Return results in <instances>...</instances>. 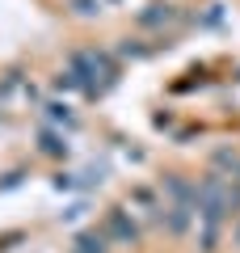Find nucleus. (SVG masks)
Masks as SVG:
<instances>
[{
	"label": "nucleus",
	"instance_id": "obj_6",
	"mask_svg": "<svg viewBox=\"0 0 240 253\" xmlns=\"http://www.w3.org/2000/svg\"><path fill=\"white\" fill-rule=\"evenodd\" d=\"M68 253H110V236L106 232H76V241H72Z\"/></svg>",
	"mask_w": 240,
	"mask_h": 253
},
{
	"label": "nucleus",
	"instance_id": "obj_3",
	"mask_svg": "<svg viewBox=\"0 0 240 253\" xmlns=\"http://www.w3.org/2000/svg\"><path fill=\"white\" fill-rule=\"evenodd\" d=\"M101 232L110 236V245L131 249V245H139V219L131 215V207H110V211H106V224H101Z\"/></svg>",
	"mask_w": 240,
	"mask_h": 253
},
{
	"label": "nucleus",
	"instance_id": "obj_2",
	"mask_svg": "<svg viewBox=\"0 0 240 253\" xmlns=\"http://www.w3.org/2000/svg\"><path fill=\"white\" fill-rule=\"evenodd\" d=\"M68 68L80 76V84H84L89 97H97V93H106L114 84V63H110L106 51H76Z\"/></svg>",
	"mask_w": 240,
	"mask_h": 253
},
{
	"label": "nucleus",
	"instance_id": "obj_4",
	"mask_svg": "<svg viewBox=\"0 0 240 253\" xmlns=\"http://www.w3.org/2000/svg\"><path fill=\"white\" fill-rule=\"evenodd\" d=\"M126 207L139 219H164V194H156V190H148V186H131Z\"/></svg>",
	"mask_w": 240,
	"mask_h": 253
},
{
	"label": "nucleus",
	"instance_id": "obj_10",
	"mask_svg": "<svg viewBox=\"0 0 240 253\" xmlns=\"http://www.w3.org/2000/svg\"><path fill=\"white\" fill-rule=\"evenodd\" d=\"M228 241H232V249H240V211L232 215V228H228Z\"/></svg>",
	"mask_w": 240,
	"mask_h": 253
},
{
	"label": "nucleus",
	"instance_id": "obj_7",
	"mask_svg": "<svg viewBox=\"0 0 240 253\" xmlns=\"http://www.w3.org/2000/svg\"><path fill=\"white\" fill-rule=\"evenodd\" d=\"M38 152H42V156H68V139H63V131H42V135H38Z\"/></svg>",
	"mask_w": 240,
	"mask_h": 253
},
{
	"label": "nucleus",
	"instance_id": "obj_8",
	"mask_svg": "<svg viewBox=\"0 0 240 253\" xmlns=\"http://www.w3.org/2000/svg\"><path fill=\"white\" fill-rule=\"evenodd\" d=\"M139 21H143V26H164V21H173V9H169V4H152Z\"/></svg>",
	"mask_w": 240,
	"mask_h": 253
},
{
	"label": "nucleus",
	"instance_id": "obj_1",
	"mask_svg": "<svg viewBox=\"0 0 240 253\" xmlns=\"http://www.w3.org/2000/svg\"><path fill=\"white\" fill-rule=\"evenodd\" d=\"M198 215V194L186 177H164V228L173 236H181L190 228V219Z\"/></svg>",
	"mask_w": 240,
	"mask_h": 253
},
{
	"label": "nucleus",
	"instance_id": "obj_5",
	"mask_svg": "<svg viewBox=\"0 0 240 253\" xmlns=\"http://www.w3.org/2000/svg\"><path fill=\"white\" fill-rule=\"evenodd\" d=\"M223 224H228V219H223V215H198V249H202V253L219 249Z\"/></svg>",
	"mask_w": 240,
	"mask_h": 253
},
{
	"label": "nucleus",
	"instance_id": "obj_9",
	"mask_svg": "<svg viewBox=\"0 0 240 253\" xmlns=\"http://www.w3.org/2000/svg\"><path fill=\"white\" fill-rule=\"evenodd\" d=\"M46 118H51V123H59V126H72V110L59 106V101H51V106H46Z\"/></svg>",
	"mask_w": 240,
	"mask_h": 253
}]
</instances>
